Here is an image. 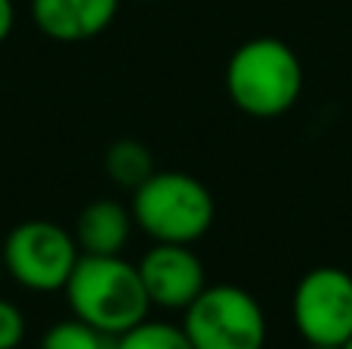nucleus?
Returning <instances> with one entry per match:
<instances>
[{
	"label": "nucleus",
	"mask_w": 352,
	"mask_h": 349,
	"mask_svg": "<svg viewBox=\"0 0 352 349\" xmlns=\"http://www.w3.org/2000/svg\"><path fill=\"white\" fill-rule=\"evenodd\" d=\"M65 300L74 319L87 322L99 334H118L148 319L152 300L140 278L136 263L118 257H84L80 254L72 278L65 284Z\"/></svg>",
	"instance_id": "nucleus-1"
},
{
	"label": "nucleus",
	"mask_w": 352,
	"mask_h": 349,
	"mask_svg": "<svg viewBox=\"0 0 352 349\" xmlns=\"http://www.w3.org/2000/svg\"><path fill=\"white\" fill-rule=\"evenodd\" d=\"M226 93L232 105L250 117H281L300 102L303 65L278 37H250L226 62Z\"/></svg>",
	"instance_id": "nucleus-2"
},
{
	"label": "nucleus",
	"mask_w": 352,
	"mask_h": 349,
	"mask_svg": "<svg viewBox=\"0 0 352 349\" xmlns=\"http://www.w3.org/2000/svg\"><path fill=\"white\" fill-rule=\"evenodd\" d=\"M130 214L142 235L164 245H195L213 226L217 204L198 177L186 170H155L133 189Z\"/></svg>",
	"instance_id": "nucleus-3"
},
{
	"label": "nucleus",
	"mask_w": 352,
	"mask_h": 349,
	"mask_svg": "<svg viewBox=\"0 0 352 349\" xmlns=\"http://www.w3.org/2000/svg\"><path fill=\"white\" fill-rule=\"evenodd\" d=\"M182 331L192 349H263L266 313L238 284H207L182 309Z\"/></svg>",
	"instance_id": "nucleus-4"
},
{
	"label": "nucleus",
	"mask_w": 352,
	"mask_h": 349,
	"mask_svg": "<svg viewBox=\"0 0 352 349\" xmlns=\"http://www.w3.org/2000/svg\"><path fill=\"white\" fill-rule=\"evenodd\" d=\"M0 257H3V272L19 288L53 294L65 291L80 251L72 229L53 220H22L3 238Z\"/></svg>",
	"instance_id": "nucleus-5"
},
{
	"label": "nucleus",
	"mask_w": 352,
	"mask_h": 349,
	"mask_svg": "<svg viewBox=\"0 0 352 349\" xmlns=\"http://www.w3.org/2000/svg\"><path fill=\"white\" fill-rule=\"evenodd\" d=\"M291 315L306 346H343L352 337V272L316 266L297 282Z\"/></svg>",
	"instance_id": "nucleus-6"
},
{
	"label": "nucleus",
	"mask_w": 352,
	"mask_h": 349,
	"mask_svg": "<svg viewBox=\"0 0 352 349\" xmlns=\"http://www.w3.org/2000/svg\"><path fill=\"white\" fill-rule=\"evenodd\" d=\"M136 269H140L152 306L161 309H179L182 313L207 288L204 260L192 251V245L152 241V247L142 254Z\"/></svg>",
	"instance_id": "nucleus-7"
},
{
	"label": "nucleus",
	"mask_w": 352,
	"mask_h": 349,
	"mask_svg": "<svg viewBox=\"0 0 352 349\" xmlns=\"http://www.w3.org/2000/svg\"><path fill=\"white\" fill-rule=\"evenodd\" d=\"M121 0H31V19L56 43H84L109 31Z\"/></svg>",
	"instance_id": "nucleus-8"
},
{
	"label": "nucleus",
	"mask_w": 352,
	"mask_h": 349,
	"mask_svg": "<svg viewBox=\"0 0 352 349\" xmlns=\"http://www.w3.org/2000/svg\"><path fill=\"white\" fill-rule=\"evenodd\" d=\"M133 229L136 223L130 207H124L115 198H96L80 207L72 235L84 257H118L124 254Z\"/></svg>",
	"instance_id": "nucleus-9"
},
{
	"label": "nucleus",
	"mask_w": 352,
	"mask_h": 349,
	"mask_svg": "<svg viewBox=\"0 0 352 349\" xmlns=\"http://www.w3.org/2000/svg\"><path fill=\"white\" fill-rule=\"evenodd\" d=\"M102 167L109 173V179L121 189H140L148 177H152L158 167H155V155L146 142L133 139V136H121L105 148Z\"/></svg>",
	"instance_id": "nucleus-10"
},
{
	"label": "nucleus",
	"mask_w": 352,
	"mask_h": 349,
	"mask_svg": "<svg viewBox=\"0 0 352 349\" xmlns=\"http://www.w3.org/2000/svg\"><path fill=\"white\" fill-rule=\"evenodd\" d=\"M111 349H192V344H188L182 325L146 319L130 331L118 334Z\"/></svg>",
	"instance_id": "nucleus-11"
},
{
	"label": "nucleus",
	"mask_w": 352,
	"mask_h": 349,
	"mask_svg": "<svg viewBox=\"0 0 352 349\" xmlns=\"http://www.w3.org/2000/svg\"><path fill=\"white\" fill-rule=\"evenodd\" d=\"M115 337L99 334L80 319H62L41 337V349H111Z\"/></svg>",
	"instance_id": "nucleus-12"
},
{
	"label": "nucleus",
	"mask_w": 352,
	"mask_h": 349,
	"mask_svg": "<svg viewBox=\"0 0 352 349\" xmlns=\"http://www.w3.org/2000/svg\"><path fill=\"white\" fill-rule=\"evenodd\" d=\"M25 340V315L16 303L0 297V349H19Z\"/></svg>",
	"instance_id": "nucleus-13"
},
{
	"label": "nucleus",
	"mask_w": 352,
	"mask_h": 349,
	"mask_svg": "<svg viewBox=\"0 0 352 349\" xmlns=\"http://www.w3.org/2000/svg\"><path fill=\"white\" fill-rule=\"evenodd\" d=\"M16 28V3L12 0H0V43L12 34Z\"/></svg>",
	"instance_id": "nucleus-14"
},
{
	"label": "nucleus",
	"mask_w": 352,
	"mask_h": 349,
	"mask_svg": "<svg viewBox=\"0 0 352 349\" xmlns=\"http://www.w3.org/2000/svg\"><path fill=\"white\" fill-rule=\"evenodd\" d=\"M309 349H343V346H309Z\"/></svg>",
	"instance_id": "nucleus-15"
},
{
	"label": "nucleus",
	"mask_w": 352,
	"mask_h": 349,
	"mask_svg": "<svg viewBox=\"0 0 352 349\" xmlns=\"http://www.w3.org/2000/svg\"><path fill=\"white\" fill-rule=\"evenodd\" d=\"M0 282H3V257H0Z\"/></svg>",
	"instance_id": "nucleus-16"
},
{
	"label": "nucleus",
	"mask_w": 352,
	"mask_h": 349,
	"mask_svg": "<svg viewBox=\"0 0 352 349\" xmlns=\"http://www.w3.org/2000/svg\"><path fill=\"white\" fill-rule=\"evenodd\" d=\"M343 349H352V337L346 340V344H343Z\"/></svg>",
	"instance_id": "nucleus-17"
},
{
	"label": "nucleus",
	"mask_w": 352,
	"mask_h": 349,
	"mask_svg": "<svg viewBox=\"0 0 352 349\" xmlns=\"http://www.w3.org/2000/svg\"><path fill=\"white\" fill-rule=\"evenodd\" d=\"M142 3H158V0H142Z\"/></svg>",
	"instance_id": "nucleus-18"
}]
</instances>
